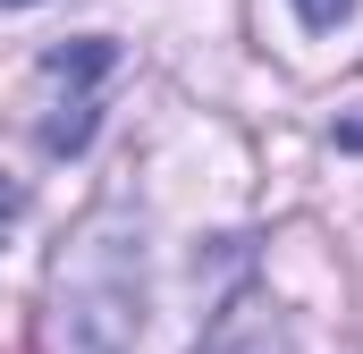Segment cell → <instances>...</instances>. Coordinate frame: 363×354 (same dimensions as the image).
<instances>
[{
    "instance_id": "obj_1",
    "label": "cell",
    "mask_w": 363,
    "mask_h": 354,
    "mask_svg": "<svg viewBox=\"0 0 363 354\" xmlns=\"http://www.w3.org/2000/svg\"><path fill=\"white\" fill-rule=\"evenodd\" d=\"M144 329V211L101 202L51 262V354H135Z\"/></svg>"
},
{
    "instance_id": "obj_2",
    "label": "cell",
    "mask_w": 363,
    "mask_h": 354,
    "mask_svg": "<svg viewBox=\"0 0 363 354\" xmlns=\"http://www.w3.org/2000/svg\"><path fill=\"white\" fill-rule=\"evenodd\" d=\"M118 68V42H101V34H85V42H60L51 59H43V152H85L93 144V85Z\"/></svg>"
},
{
    "instance_id": "obj_3",
    "label": "cell",
    "mask_w": 363,
    "mask_h": 354,
    "mask_svg": "<svg viewBox=\"0 0 363 354\" xmlns=\"http://www.w3.org/2000/svg\"><path fill=\"white\" fill-rule=\"evenodd\" d=\"M203 354H296V338H287V321H279V312H262V304L245 295V304H228V312L211 321Z\"/></svg>"
},
{
    "instance_id": "obj_4",
    "label": "cell",
    "mask_w": 363,
    "mask_h": 354,
    "mask_svg": "<svg viewBox=\"0 0 363 354\" xmlns=\"http://www.w3.org/2000/svg\"><path fill=\"white\" fill-rule=\"evenodd\" d=\"M296 17H304L313 34H330V25H347V17H355V0H296Z\"/></svg>"
},
{
    "instance_id": "obj_5",
    "label": "cell",
    "mask_w": 363,
    "mask_h": 354,
    "mask_svg": "<svg viewBox=\"0 0 363 354\" xmlns=\"http://www.w3.org/2000/svg\"><path fill=\"white\" fill-rule=\"evenodd\" d=\"M17 219H26V185H17V177L0 169V236H9V228H17Z\"/></svg>"
},
{
    "instance_id": "obj_6",
    "label": "cell",
    "mask_w": 363,
    "mask_h": 354,
    "mask_svg": "<svg viewBox=\"0 0 363 354\" xmlns=\"http://www.w3.org/2000/svg\"><path fill=\"white\" fill-rule=\"evenodd\" d=\"M0 8H26V0H0Z\"/></svg>"
}]
</instances>
